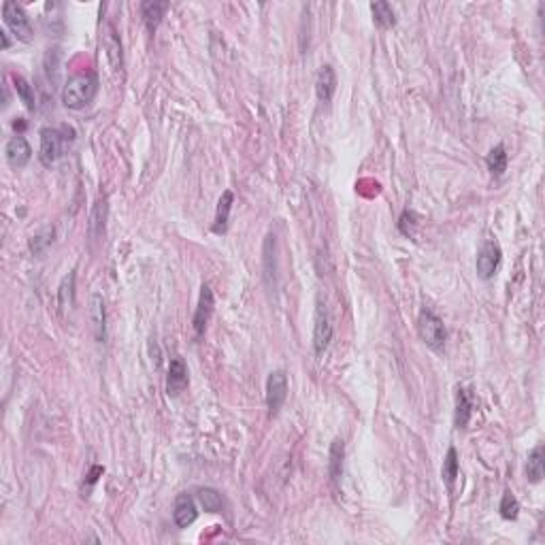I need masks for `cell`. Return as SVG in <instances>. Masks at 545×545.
I'll return each instance as SVG.
<instances>
[{
  "mask_svg": "<svg viewBox=\"0 0 545 545\" xmlns=\"http://www.w3.org/2000/svg\"><path fill=\"white\" fill-rule=\"evenodd\" d=\"M498 512H500V516L505 518V520H516L518 514H520V502H518V498H516L512 492H505V494H502V498H500Z\"/></svg>",
  "mask_w": 545,
  "mask_h": 545,
  "instance_id": "f1b7e54d",
  "label": "cell"
},
{
  "mask_svg": "<svg viewBox=\"0 0 545 545\" xmlns=\"http://www.w3.org/2000/svg\"><path fill=\"white\" fill-rule=\"evenodd\" d=\"M545 473V449L543 445H537L528 451L526 458V477L530 484H539Z\"/></svg>",
  "mask_w": 545,
  "mask_h": 545,
  "instance_id": "e0dca14e",
  "label": "cell"
},
{
  "mask_svg": "<svg viewBox=\"0 0 545 545\" xmlns=\"http://www.w3.org/2000/svg\"><path fill=\"white\" fill-rule=\"evenodd\" d=\"M198 512H196V502L190 494H179L175 498V507H173V520L177 524V528H188L194 524Z\"/></svg>",
  "mask_w": 545,
  "mask_h": 545,
  "instance_id": "7c38bea8",
  "label": "cell"
},
{
  "mask_svg": "<svg viewBox=\"0 0 545 545\" xmlns=\"http://www.w3.org/2000/svg\"><path fill=\"white\" fill-rule=\"evenodd\" d=\"M105 50H107V58H109V64L113 70H121V40L115 32L113 26H107L105 30Z\"/></svg>",
  "mask_w": 545,
  "mask_h": 545,
  "instance_id": "d6986e66",
  "label": "cell"
},
{
  "mask_svg": "<svg viewBox=\"0 0 545 545\" xmlns=\"http://www.w3.org/2000/svg\"><path fill=\"white\" fill-rule=\"evenodd\" d=\"M13 88H15L20 100L26 105V109L32 111V109L36 107V103H34V90H32L30 83H28L22 75H13Z\"/></svg>",
  "mask_w": 545,
  "mask_h": 545,
  "instance_id": "83f0119b",
  "label": "cell"
},
{
  "mask_svg": "<svg viewBox=\"0 0 545 545\" xmlns=\"http://www.w3.org/2000/svg\"><path fill=\"white\" fill-rule=\"evenodd\" d=\"M5 158H7L9 166H13V169H24V166L32 158V147H30V143L22 135H15L5 145Z\"/></svg>",
  "mask_w": 545,
  "mask_h": 545,
  "instance_id": "9c48e42d",
  "label": "cell"
},
{
  "mask_svg": "<svg viewBox=\"0 0 545 545\" xmlns=\"http://www.w3.org/2000/svg\"><path fill=\"white\" fill-rule=\"evenodd\" d=\"M188 388V366L177 356L169 364V375H166V392L171 396H179Z\"/></svg>",
  "mask_w": 545,
  "mask_h": 545,
  "instance_id": "30bf717a",
  "label": "cell"
},
{
  "mask_svg": "<svg viewBox=\"0 0 545 545\" xmlns=\"http://www.w3.org/2000/svg\"><path fill=\"white\" fill-rule=\"evenodd\" d=\"M262 254H264V277H267L269 285H273L277 279V243H275L273 234L267 237Z\"/></svg>",
  "mask_w": 545,
  "mask_h": 545,
  "instance_id": "7402d4cb",
  "label": "cell"
},
{
  "mask_svg": "<svg viewBox=\"0 0 545 545\" xmlns=\"http://www.w3.org/2000/svg\"><path fill=\"white\" fill-rule=\"evenodd\" d=\"M58 303H60L62 311H66L75 305V273H68L62 279L60 290H58Z\"/></svg>",
  "mask_w": 545,
  "mask_h": 545,
  "instance_id": "4316f807",
  "label": "cell"
},
{
  "mask_svg": "<svg viewBox=\"0 0 545 545\" xmlns=\"http://www.w3.org/2000/svg\"><path fill=\"white\" fill-rule=\"evenodd\" d=\"M54 239H56V230L52 228V226H45V228H40L38 232H34L32 237H30V243H28V247H30V251L34 256H45L47 251H50V247L54 245Z\"/></svg>",
  "mask_w": 545,
  "mask_h": 545,
  "instance_id": "44dd1931",
  "label": "cell"
},
{
  "mask_svg": "<svg viewBox=\"0 0 545 545\" xmlns=\"http://www.w3.org/2000/svg\"><path fill=\"white\" fill-rule=\"evenodd\" d=\"M98 94V77L94 73H79L73 75L62 88V105L66 109L79 111L94 103Z\"/></svg>",
  "mask_w": 545,
  "mask_h": 545,
  "instance_id": "6da1fadb",
  "label": "cell"
},
{
  "mask_svg": "<svg viewBox=\"0 0 545 545\" xmlns=\"http://www.w3.org/2000/svg\"><path fill=\"white\" fill-rule=\"evenodd\" d=\"M371 13H373V22L384 30L396 26L394 9L388 3H371Z\"/></svg>",
  "mask_w": 545,
  "mask_h": 545,
  "instance_id": "cb8c5ba5",
  "label": "cell"
},
{
  "mask_svg": "<svg viewBox=\"0 0 545 545\" xmlns=\"http://www.w3.org/2000/svg\"><path fill=\"white\" fill-rule=\"evenodd\" d=\"M507 162H509V158H507V151H505V147H502V145L492 147L490 154H488V158H486L488 171H490L494 177H500L502 173L507 171Z\"/></svg>",
  "mask_w": 545,
  "mask_h": 545,
  "instance_id": "603a6c76",
  "label": "cell"
},
{
  "mask_svg": "<svg viewBox=\"0 0 545 545\" xmlns=\"http://www.w3.org/2000/svg\"><path fill=\"white\" fill-rule=\"evenodd\" d=\"M343 458H345V445L341 439H334L330 445V460H328V475L334 484L343 475Z\"/></svg>",
  "mask_w": 545,
  "mask_h": 545,
  "instance_id": "ffe728a7",
  "label": "cell"
},
{
  "mask_svg": "<svg viewBox=\"0 0 545 545\" xmlns=\"http://www.w3.org/2000/svg\"><path fill=\"white\" fill-rule=\"evenodd\" d=\"M417 334H420L424 345H428L435 352H441L445 348L447 328H445L443 320L426 307L420 311V315H417Z\"/></svg>",
  "mask_w": 545,
  "mask_h": 545,
  "instance_id": "3957f363",
  "label": "cell"
},
{
  "mask_svg": "<svg viewBox=\"0 0 545 545\" xmlns=\"http://www.w3.org/2000/svg\"><path fill=\"white\" fill-rule=\"evenodd\" d=\"M232 202H234V194L230 190H226L218 202V209H216V220H214V232L216 234H224L228 230V220H230V209H232Z\"/></svg>",
  "mask_w": 545,
  "mask_h": 545,
  "instance_id": "ac0fdd59",
  "label": "cell"
},
{
  "mask_svg": "<svg viewBox=\"0 0 545 545\" xmlns=\"http://www.w3.org/2000/svg\"><path fill=\"white\" fill-rule=\"evenodd\" d=\"M473 415V396L469 394L467 388H458L456 390V415L454 422L458 428H467V424L471 422Z\"/></svg>",
  "mask_w": 545,
  "mask_h": 545,
  "instance_id": "9a60e30c",
  "label": "cell"
},
{
  "mask_svg": "<svg viewBox=\"0 0 545 545\" xmlns=\"http://www.w3.org/2000/svg\"><path fill=\"white\" fill-rule=\"evenodd\" d=\"M0 36H3V50H9V47H11L9 32H7V30H3V32H0Z\"/></svg>",
  "mask_w": 545,
  "mask_h": 545,
  "instance_id": "4dcf8cb0",
  "label": "cell"
},
{
  "mask_svg": "<svg viewBox=\"0 0 545 545\" xmlns=\"http://www.w3.org/2000/svg\"><path fill=\"white\" fill-rule=\"evenodd\" d=\"M75 133L66 126L62 128H43L40 130V147H38V160L43 166H54L73 143Z\"/></svg>",
  "mask_w": 545,
  "mask_h": 545,
  "instance_id": "7a4b0ae2",
  "label": "cell"
},
{
  "mask_svg": "<svg viewBox=\"0 0 545 545\" xmlns=\"http://www.w3.org/2000/svg\"><path fill=\"white\" fill-rule=\"evenodd\" d=\"M166 9H169V3H162V0H147V3L141 5V17H143L149 32H156V28L160 26Z\"/></svg>",
  "mask_w": 545,
  "mask_h": 545,
  "instance_id": "2e32d148",
  "label": "cell"
},
{
  "mask_svg": "<svg viewBox=\"0 0 545 545\" xmlns=\"http://www.w3.org/2000/svg\"><path fill=\"white\" fill-rule=\"evenodd\" d=\"M107 216H109V204L107 198H98L88 222V234L90 241H100L105 237V226H107Z\"/></svg>",
  "mask_w": 545,
  "mask_h": 545,
  "instance_id": "5bb4252c",
  "label": "cell"
},
{
  "mask_svg": "<svg viewBox=\"0 0 545 545\" xmlns=\"http://www.w3.org/2000/svg\"><path fill=\"white\" fill-rule=\"evenodd\" d=\"M288 398V375L283 371H273L267 380V409L277 415Z\"/></svg>",
  "mask_w": 545,
  "mask_h": 545,
  "instance_id": "5b68a950",
  "label": "cell"
},
{
  "mask_svg": "<svg viewBox=\"0 0 545 545\" xmlns=\"http://www.w3.org/2000/svg\"><path fill=\"white\" fill-rule=\"evenodd\" d=\"M332 341V320L328 315L326 305L318 303L315 307V324H313V350L318 356H322Z\"/></svg>",
  "mask_w": 545,
  "mask_h": 545,
  "instance_id": "8992f818",
  "label": "cell"
},
{
  "mask_svg": "<svg viewBox=\"0 0 545 545\" xmlns=\"http://www.w3.org/2000/svg\"><path fill=\"white\" fill-rule=\"evenodd\" d=\"M334 92H337V75L330 64H324L315 77V94L322 103H330Z\"/></svg>",
  "mask_w": 545,
  "mask_h": 545,
  "instance_id": "4fadbf2b",
  "label": "cell"
},
{
  "mask_svg": "<svg viewBox=\"0 0 545 545\" xmlns=\"http://www.w3.org/2000/svg\"><path fill=\"white\" fill-rule=\"evenodd\" d=\"M196 498H198L200 505L204 507V512H209V514L222 512V494H220L218 490H214V488H200V490L196 492Z\"/></svg>",
  "mask_w": 545,
  "mask_h": 545,
  "instance_id": "d4e9b609",
  "label": "cell"
},
{
  "mask_svg": "<svg viewBox=\"0 0 545 545\" xmlns=\"http://www.w3.org/2000/svg\"><path fill=\"white\" fill-rule=\"evenodd\" d=\"M3 20H5V26L11 30V34L20 40H30L32 38V24H30V17L26 15V11L13 3V0H7V3L3 5Z\"/></svg>",
  "mask_w": 545,
  "mask_h": 545,
  "instance_id": "277c9868",
  "label": "cell"
},
{
  "mask_svg": "<svg viewBox=\"0 0 545 545\" xmlns=\"http://www.w3.org/2000/svg\"><path fill=\"white\" fill-rule=\"evenodd\" d=\"M214 307H216L214 292H211V288H209V285L204 283V285L200 288L198 305H196L194 320H192V328H194V334H196V337H202V332H204V328H207L209 320H211Z\"/></svg>",
  "mask_w": 545,
  "mask_h": 545,
  "instance_id": "ba28073f",
  "label": "cell"
},
{
  "mask_svg": "<svg viewBox=\"0 0 545 545\" xmlns=\"http://www.w3.org/2000/svg\"><path fill=\"white\" fill-rule=\"evenodd\" d=\"M458 471H460L458 451H456V447H449V449H447V454H445V460H443V471H441V475H443V481H445V486H447V488H451V486H454V481H456V477H458Z\"/></svg>",
  "mask_w": 545,
  "mask_h": 545,
  "instance_id": "484cf974",
  "label": "cell"
},
{
  "mask_svg": "<svg viewBox=\"0 0 545 545\" xmlns=\"http://www.w3.org/2000/svg\"><path fill=\"white\" fill-rule=\"evenodd\" d=\"M500 247H498V243H494V241H484L481 243V247H479V251H477V262H475V267H477V275L481 277V279H492L494 275H496V271H498V264H500Z\"/></svg>",
  "mask_w": 545,
  "mask_h": 545,
  "instance_id": "52a82bcc",
  "label": "cell"
},
{
  "mask_svg": "<svg viewBox=\"0 0 545 545\" xmlns=\"http://www.w3.org/2000/svg\"><path fill=\"white\" fill-rule=\"evenodd\" d=\"M413 220H415V216H413V214H409V211H405V214L401 216V224H398V228H401V232H403V234H405V230H407V237H411V234H413V230H411V228L415 226V222H413Z\"/></svg>",
  "mask_w": 545,
  "mask_h": 545,
  "instance_id": "f546056e",
  "label": "cell"
},
{
  "mask_svg": "<svg viewBox=\"0 0 545 545\" xmlns=\"http://www.w3.org/2000/svg\"><path fill=\"white\" fill-rule=\"evenodd\" d=\"M90 324H92V332L98 343H105L107 339V313H105V301L100 294H92L90 297Z\"/></svg>",
  "mask_w": 545,
  "mask_h": 545,
  "instance_id": "8fae6325",
  "label": "cell"
}]
</instances>
